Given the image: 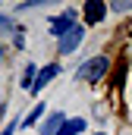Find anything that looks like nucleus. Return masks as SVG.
Returning <instances> with one entry per match:
<instances>
[{"label": "nucleus", "instance_id": "1", "mask_svg": "<svg viewBox=\"0 0 132 135\" xmlns=\"http://www.w3.org/2000/svg\"><path fill=\"white\" fill-rule=\"evenodd\" d=\"M107 69H110V60L107 57H91V60H85L79 66V79L82 82H98V79L107 75Z\"/></svg>", "mask_w": 132, "mask_h": 135}, {"label": "nucleus", "instance_id": "2", "mask_svg": "<svg viewBox=\"0 0 132 135\" xmlns=\"http://www.w3.org/2000/svg\"><path fill=\"white\" fill-rule=\"evenodd\" d=\"M82 38H85V25H79V22H76V25L60 38V54H72V50L82 44Z\"/></svg>", "mask_w": 132, "mask_h": 135}, {"label": "nucleus", "instance_id": "3", "mask_svg": "<svg viewBox=\"0 0 132 135\" xmlns=\"http://www.w3.org/2000/svg\"><path fill=\"white\" fill-rule=\"evenodd\" d=\"M82 16H85V22H88V25H98L101 19L107 16V6H104L101 0H88V3L82 6Z\"/></svg>", "mask_w": 132, "mask_h": 135}, {"label": "nucleus", "instance_id": "4", "mask_svg": "<svg viewBox=\"0 0 132 135\" xmlns=\"http://www.w3.org/2000/svg\"><path fill=\"white\" fill-rule=\"evenodd\" d=\"M76 25V16H72V9H66V13H60L54 22H50V35H57V38H63L69 28Z\"/></svg>", "mask_w": 132, "mask_h": 135}, {"label": "nucleus", "instance_id": "5", "mask_svg": "<svg viewBox=\"0 0 132 135\" xmlns=\"http://www.w3.org/2000/svg\"><path fill=\"white\" fill-rule=\"evenodd\" d=\"M54 75H60V66H57V63H47L44 69H38V75H35V85H32V94H38V91H41V88H44V85H47Z\"/></svg>", "mask_w": 132, "mask_h": 135}, {"label": "nucleus", "instance_id": "6", "mask_svg": "<svg viewBox=\"0 0 132 135\" xmlns=\"http://www.w3.org/2000/svg\"><path fill=\"white\" fill-rule=\"evenodd\" d=\"M63 123H66V116H63V113H50V116L41 123V135H57Z\"/></svg>", "mask_w": 132, "mask_h": 135}, {"label": "nucleus", "instance_id": "7", "mask_svg": "<svg viewBox=\"0 0 132 135\" xmlns=\"http://www.w3.org/2000/svg\"><path fill=\"white\" fill-rule=\"evenodd\" d=\"M85 126H88V123H85L82 116H72V119H66L63 126H60L57 135H79V132H85Z\"/></svg>", "mask_w": 132, "mask_h": 135}, {"label": "nucleus", "instance_id": "8", "mask_svg": "<svg viewBox=\"0 0 132 135\" xmlns=\"http://www.w3.org/2000/svg\"><path fill=\"white\" fill-rule=\"evenodd\" d=\"M41 116H44V101H41V104H35V107H32V113H29V116L22 119V126H25V129H32V126L38 123V119H41Z\"/></svg>", "mask_w": 132, "mask_h": 135}, {"label": "nucleus", "instance_id": "9", "mask_svg": "<svg viewBox=\"0 0 132 135\" xmlns=\"http://www.w3.org/2000/svg\"><path fill=\"white\" fill-rule=\"evenodd\" d=\"M35 75H38V66H35V63H29V66H25V72H22V88H29V91H32Z\"/></svg>", "mask_w": 132, "mask_h": 135}, {"label": "nucleus", "instance_id": "10", "mask_svg": "<svg viewBox=\"0 0 132 135\" xmlns=\"http://www.w3.org/2000/svg\"><path fill=\"white\" fill-rule=\"evenodd\" d=\"M110 9H113V13H123V9H132V0H123V3H116V0H113V3H110Z\"/></svg>", "mask_w": 132, "mask_h": 135}, {"label": "nucleus", "instance_id": "11", "mask_svg": "<svg viewBox=\"0 0 132 135\" xmlns=\"http://www.w3.org/2000/svg\"><path fill=\"white\" fill-rule=\"evenodd\" d=\"M0 28H6V32H16V25H13L6 16H0Z\"/></svg>", "mask_w": 132, "mask_h": 135}, {"label": "nucleus", "instance_id": "12", "mask_svg": "<svg viewBox=\"0 0 132 135\" xmlns=\"http://www.w3.org/2000/svg\"><path fill=\"white\" fill-rule=\"evenodd\" d=\"M16 126H19V123H10V126H6V129H3L0 135H13V132H16Z\"/></svg>", "mask_w": 132, "mask_h": 135}]
</instances>
